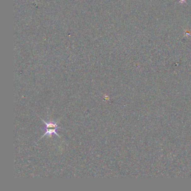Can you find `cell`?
I'll list each match as a JSON object with an SVG mask.
<instances>
[{"label":"cell","mask_w":191,"mask_h":191,"mask_svg":"<svg viewBox=\"0 0 191 191\" xmlns=\"http://www.w3.org/2000/svg\"><path fill=\"white\" fill-rule=\"evenodd\" d=\"M58 128H51V129H46V132L44 134L43 136L42 137V138H43L44 136H46V135H48L49 137H50L51 138L52 137V135H53V134H55V135H56L57 136H58L59 138H61L60 137V136L59 135V133H57L56 132V130H57Z\"/></svg>","instance_id":"2"},{"label":"cell","mask_w":191,"mask_h":191,"mask_svg":"<svg viewBox=\"0 0 191 191\" xmlns=\"http://www.w3.org/2000/svg\"><path fill=\"white\" fill-rule=\"evenodd\" d=\"M41 120H42V121L44 123V124L46 125V128L44 129H50V128H61L60 127H59L58 125H57V122H53V121H51V122H47L44 120H43L41 118Z\"/></svg>","instance_id":"1"}]
</instances>
